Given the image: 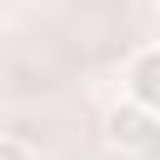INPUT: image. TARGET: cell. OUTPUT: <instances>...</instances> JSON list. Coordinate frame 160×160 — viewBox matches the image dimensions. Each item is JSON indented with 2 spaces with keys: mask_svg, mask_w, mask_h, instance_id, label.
I'll use <instances>...</instances> for the list:
<instances>
[{
  "mask_svg": "<svg viewBox=\"0 0 160 160\" xmlns=\"http://www.w3.org/2000/svg\"><path fill=\"white\" fill-rule=\"evenodd\" d=\"M150 125H155V115H150V110H140L130 95H120V100L105 110V120H100L105 140H110L115 150H125V155H135V150H140V140L150 135Z\"/></svg>",
  "mask_w": 160,
  "mask_h": 160,
  "instance_id": "7a4b0ae2",
  "label": "cell"
},
{
  "mask_svg": "<svg viewBox=\"0 0 160 160\" xmlns=\"http://www.w3.org/2000/svg\"><path fill=\"white\" fill-rule=\"evenodd\" d=\"M135 160H160V120L150 125V135L140 140V150H135Z\"/></svg>",
  "mask_w": 160,
  "mask_h": 160,
  "instance_id": "277c9868",
  "label": "cell"
},
{
  "mask_svg": "<svg viewBox=\"0 0 160 160\" xmlns=\"http://www.w3.org/2000/svg\"><path fill=\"white\" fill-rule=\"evenodd\" d=\"M155 10H160V0H155Z\"/></svg>",
  "mask_w": 160,
  "mask_h": 160,
  "instance_id": "5b68a950",
  "label": "cell"
},
{
  "mask_svg": "<svg viewBox=\"0 0 160 160\" xmlns=\"http://www.w3.org/2000/svg\"><path fill=\"white\" fill-rule=\"evenodd\" d=\"M120 95H130L140 110H150L155 120H160V40L155 45H140L130 60H125V70H120Z\"/></svg>",
  "mask_w": 160,
  "mask_h": 160,
  "instance_id": "6da1fadb",
  "label": "cell"
},
{
  "mask_svg": "<svg viewBox=\"0 0 160 160\" xmlns=\"http://www.w3.org/2000/svg\"><path fill=\"white\" fill-rule=\"evenodd\" d=\"M0 160H35V150H30L20 135H5V130H0Z\"/></svg>",
  "mask_w": 160,
  "mask_h": 160,
  "instance_id": "3957f363",
  "label": "cell"
}]
</instances>
